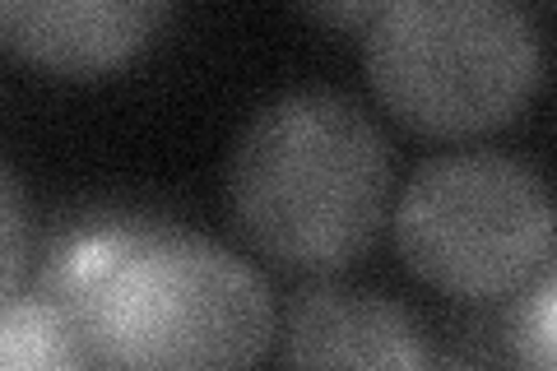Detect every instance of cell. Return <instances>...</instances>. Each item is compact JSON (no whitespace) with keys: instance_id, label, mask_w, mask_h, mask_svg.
Returning a JSON list of instances; mask_svg holds the SVG:
<instances>
[{"instance_id":"6da1fadb","label":"cell","mask_w":557,"mask_h":371,"mask_svg":"<svg viewBox=\"0 0 557 371\" xmlns=\"http://www.w3.org/2000/svg\"><path fill=\"white\" fill-rule=\"evenodd\" d=\"M42 288L75 316L98 371H260L274 348L265 279L168 223L84 227L57 246Z\"/></svg>"},{"instance_id":"7a4b0ae2","label":"cell","mask_w":557,"mask_h":371,"mask_svg":"<svg viewBox=\"0 0 557 371\" xmlns=\"http://www.w3.org/2000/svg\"><path fill=\"white\" fill-rule=\"evenodd\" d=\"M395 205L386 131L339 88H293L237 135L228 209L265 260L317 279L344 274L376 246Z\"/></svg>"},{"instance_id":"3957f363","label":"cell","mask_w":557,"mask_h":371,"mask_svg":"<svg viewBox=\"0 0 557 371\" xmlns=\"http://www.w3.org/2000/svg\"><path fill=\"white\" fill-rule=\"evenodd\" d=\"M358 38L376 102L423 139L511 126L544 79V38L507 0H395Z\"/></svg>"},{"instance_id":"277c9868","label":"cell","mask_w":557,"mask_h":371,"mask_svg":"<svg viewBox=\"0 0 557 371\" xmlns=\"http://www.w3.org/2000/svg\"><path fill=\"white\" fill-rule=\"evenodd\" d=\"M391 233L413 279L460 302H507L553 270V200L530 163L450 149L395 190Z\"/></svg>"},{"instance_id":"5b68a950","label":"cell","mask_w":557,"mask_h":371,"mask_svg":"<svg viewBox=\"0 0 557 371\" xmlns=\"http://www.w3.org/2000/svg\"><path fill=\"white\" fill-rule=\"evenodd\" d=\"M278 371H428V334L395 297L317 279L274 325Z\"/></svg>"},{"instance_id":"8992f818","label":"cell","mask_w":557,"mask_h":371,"mask_svg":"<svg viewBox=\"0 0 557 371\" xmlns=\"http://www.w3.org/2000/svg\"><path fill=\"white\" fill-rule=\"evenodd\" d=\"M172 10L159 0H0V47L61 79L116 75Z\"/></svg>"},{"instance_id":"52a82bcc","label":"cell","mask_w":557,"mask_h":371,"mask_svg":"<svg viewBox=\"0 0 557 371\" xmlns=\"http://www.w3.org/2000/svg\"><path fill=\"white\" fill-rule=\"evenodd\" d=\"M0 371H98L89 344L47 288L0 302Z\"/></svg>"},{"instance_id":"ba28073f","label":"cell","mask_w":557,"mask_h":371,"mask_svg":"<svg viewBox=\"0 0 557 371\" xmlns=\"http://www.w3.org/2000/svg\"><path fill=\"white\" fill-rule=\"evenodd\" d=\"M511 316H507V344H511V362L520 371H557V279L544 270L525 293L511 297Z\"/></svg>"},{"instance_id":"9c48e42d","label":"cell","mask_w":557,"mask_h":371,"mask_svg":"<svg viewBox=\"0 0 557 371\" xmlns=\"http://www.w3.org/2000/svg\"><path fill=\"white\" fill-rule=\"evenodd\" d=\"M33 260V223L24 190L14 186V176L0 168V302H10L14 293H24V274Z\"/></svg>"},{"instance_id":"30bf717a","label":"cell","mask_w":557,"mask_h":371,"mask_svg":"<svg viewBox=\"0 0 557 371\" xmlns=\"http://www.w3.org/2000/svg\"><path fill=\"white\" fill-rule=\"evenodd\" d=\"M317 20H325V24H335V28H368L372 24V14H376V5H335V10H311Z\"/></svg>"}]
</instances>
